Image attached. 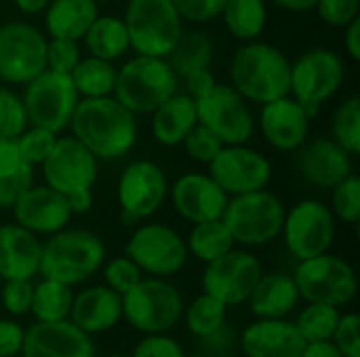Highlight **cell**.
Listing matches in <instances>:
<instances>
[{
  "label": "cell",
  "instance_id": "1",
  "mask_svg": "<svg viewBox=\"0 0 360 357\" xmlns=\"http://www.w3.org/2000/svg\"><path fill=\"white\" fill-rule=\"evenodd\" d=\"M72 137L78 139L97 160H120L137 143V116L114 95L80 99L70 120Z\"/></svg>",
  "mask_w": 360,
  "mask_h": 357
},
{
  "label": "cell",
  "instance_id": "2",
  "mask_svg": "<svg viewBox=\"0 0 360 357\" xmlns=\"http://www.w3.org/2000/svg\"><path fill=\"white\" fill-rule=\"evenodd\" d=\"M230 82L249 103H270L291 93V61L270 42H243L230 61Z\"/></svg>",
  "mask_w": 360,
  "mask_h": 357
},
{
  "label": "cell",
  "instance_id": "3",
  "mask_svg": "<svg viewBox=\"0 0 360 357\" xmlns=\"http://www.w3.org/2000/svg\"><path fill=\"white\" fill-rule=\"evenodd\" d=\"M105 263L103 240L89 229H68L49 236L42 244L38 276L78 286L93 278Z\"/></svg>",
  "mask_w": 360,
  "mask_h": 357
},
{
  "label": "cell",
  "instance_id": "4",
  "mask_svg": "<svg viewBox=\"0 0 360 357\" xmlns=\"http://www.w3.org/2000/svg\"><path fill=\"white\" fill-rule=\"evenodd\" d=\"M97 158L74 137H57L51 154L40 164L44 185L65 196L74 215L93 208V185L97 181Z\"/></svg>",
  "mask_w": 360,
  "mask_h": 357
},
{
  "label": "cell",
  "instance_id": "5",
  "mask_svg": "<svg viewBox=\"0 0 360 357\" xmlns=\"http://www.w3.org/2000/svg\"><path fill=\"white\" fill-rule=\"evenodd\" d=\"M177 90L179 76L167 57L135 55L118 67L114 97L135 116H150Z\"/></svg>",
  "mask_w": 360,
  "mask_h": 357
},
{
  "label": "cell",
  "instance_id": "6",
  "mask_svg": "<svg viewBox=\"0 0 360 357\" xmlns=\"http://www.w3.org/2000/svg\"><path fill=\"white\" fill-rule=\"evenodd\" d=\"M184 297L169 278L143 276L122 295V320L139 335L171 332L184 316Z\"/></svg>",
  "mask_w": 360,
  "mask_h": 357
},
{
  "label": "cell",
  "instance_id": "7",
  "mask_svg": "<svg viewBox=\"0 0 360 357\" xmlns=\"http://www.w3.org/2000/svg\"><path fill=\"white\" fill-rule=\"evenodd\" d=\"M285 213V202L266 187L240 196H230L221 221L230 229L234 244L257 248L274 242L281 236Z\"/></svg>",
  "mask_w": 360,
  "mask_h": 357
},
{
  "label": "cell",
  "instance_id": "8",
  "mask_svg": "<svg viewBox=\"0 0 360 357\" xmlns=\"http://www.w3.org/2000/svg\"><path fill=\"white\" fill-rule=\"evenodd\" d=\"M122 21L137 55L169 57L184 32V19L171 0H129Z\"/></svg>",
  "mask_w": 360,
  "mask_h": 357
},
{
  "label": "cell",
  "instance_id": "9",
  "mask_svg": "<svg viewBox=\"0 0 360 357\" xmlns=\"http://www.w3.org/2000/svg\"><path fill=\"white\" fill-rule=\"evenodd\" d=\"M291 276L302 301L306 303H323L344 309L359 295V276L354 267L346 259L331 252L297 261Z\"/></svg>",
  "mask_w": 360,
  "mask_h": 357
},
{
  "label": "cell",
  "instance_id": "10",
  "mask_svg": "<svg viewBox=\"0 0 360 357\" xmlns=\"http://www.w3.org/2000/svg\"><path fill=\"white\" fill-rule=\"evenodd\" d=\"M23 86L21 101L32 126L46 128L55 135L70 128V120L80 101L70 74L44 69Z\"/></svg>",
  "mask_w": 360,
  "mask_h": 357
},
{
  "label": "cell",
  "instance_id": "11",
  "mask_svg": "<svg viewBox=\"0 0 360 357\" xmlns=\"http://www.w3.org/2000/svg\"><path fill=\"white\" fill-rule=\"evenodd\" d=\"M346 63L331 48H310L291 63V97H295L314 118L344 84Z\"/></svg>",
  "mask_w": 360,
  "mask_h": 357
},
{
  "label": "cell",
  "instance_id": "12",
  "mask_svg": "<svg viewBox=\"0 0 360 357\" xmlns=\"http://www.w3.org/2000/svg\"><path fill=\"white\" fill-rule=\"evenodd\" d=\"M335 234L338 219L325 202L314 198L293 204V208L285 213L281 229L285 248L295 261L329 252L335 242Z\"/></svg>",
  "mask_w": 360,
  "mask_h": 357
},
{
  "label": "cell",
  "instance_id": "13",
  "mask_svg": "<svg viewBox=\"0 0 360 357\" xmlns=\"http://www.w3.org/2000/svg\"><path fill=\"white\" fill-rule=\"evenodd\" d=\"M124 255L143 276L173 278L188 263V246L179 231L165 223H141L129 238Z\"/></svg>",
  "mask_w": 360,
  "mask_h": 357
},
{
  "label": "cell",
  "instance_id": "14",
  "mask_svg": "<svg viewBox=\"0 0 360 357\" xmlns=\"http://www.w3.org/2000/svg\"><path fill=\"white\" fill-rule=\"evenodd\" d=\"M198 124L207 126L224 145H245L255 133L249 101L232 84H215L207 95L194 99Z\"/></svg>",
  "mask_w": 360,
  "mask_h": 357
},
{
  "label": "cell",
  "instance_id": "15",
  "mask_svg": "<svg viewBox=\"0 0 360 357\" xmlns=\"http://www.w3.org/2000/svg\"><path fill=\"white\" fill-rule=\"evenodd\" d=\"M46 36L32 23L0 25V82L27 84L46 69Z\"/></svg>",
  "mask_w": 360,
  "mask_h": 357
},
{
  "label": "cell",
  "instance_id": "16",
  "mask_svg": "<svg viewBox=\"0 0 360 357\" xmlns=\"http://www.w3.org/2000/svg\"><path fill=\"white\" fill-rule=\"evenodd\" d=\"M169 196V179L152 160L131 162L116 185V200L122 223H139L154 217Z\"/></svg>",
  "mask_w": 360,
  "mask_h": 357
},
{
  "label": "cell",
  "instance_id": "17",
  "mask_svg": "<svg viewBox=\"0 0 360 357\" xmlns=\"http://www.w3.org/2000/svg\"><path fill=\"white\" fill-rule=\"evenodd\" d=\"M262 274H264L262 261L253 252L234 246L224 257L205 263L200 284L205 295L215 297L226 307H236L247 303Z\"/></svg>",
  "mask_w": 360,
  "mask_h": 357
},
{
  "label": "cell",
  "instance_id": "18",
  "mask_svg": "<svg viewBox=\"0 0 360 357\" xmlns=\"http://www.w3.org/2000/svg\"><path fill=\"white\" fill-rule=\"evenodd\" d=\"M209 175L228 196L266 189L272 181V162L253 147L224 145L207 164Z\"/></svg>",
  "mask_w": 360,
  "mask_h": 357
},
{
  "label": "cell",
  "instance_id": "19",
  "mask_svg": "<svg viewBox=\"0 0 360 357\" xmlns=\"http://www.w3.org/2000/svg\"><path fill=\"white\" fill-rule=\"evenodd\" d=\"M17 225L40 236H53L70 225L74 213L59 191L49 185H30L11 206Z\"/></svg>",
  "mask_w": 360,
  "mask_h": 357
},
{
  "label": "cell",
  "instance_id": "20",
  "mask_svg": "<svg viewBox=\"0 0 360 357\" xmlns=\"http://www.w3.org/2000/svg\"><path fill=\"white\" fill-rule=\"evenodd\" d=\"M169 191L177 215L190 223L221 219L230 200L209 173H186Z\"/></svg>",
  "mask_w": 360,
  "mask_h": 357
},
{
  "label": "cell",
  "instance_id": "21",
  "mask_svg": "<svg viewBox=\"0 0 360 357\" xmlns=\"http://www.w3.org/2000/svg\"><path fill=\"white\" fill-rule=\"evenodd\" d=\"M21 357H97L93 337L74 322H36L25 330Z\"/></svg>",
  "mask_w": 360,
  "mask_h": 357
},
{
  "label": "cell",
  "instance_id": "22",
  "mask_svg": "<svg viewBox=\"0 0 360 357\" xmlns=\"http://www.w3.org/2000/svg\"><path fill=\"white\" fill-rule=\"evenodd\" d=\"M310 120L306 107L295 97L285 95L262 105L259 130L274 149L295 151L308 141Z\"/></svg>",
  "mask_w": 360,
  "mask_h": 357
},
{
  "label": "cell",
  "instance_id": "23",
  "mask_svg": "<svg viewBox=\"0 0 360 357\" xmlns=\"http://www.w3.org/2000/svg\"><path fill=\"white\" fill-rule=\"evenodd\" d=\"M295 151L297 173L306 183L319 189H331L354 173V156H350L333 139H312Z\"/></svg>",
  "mask_w": 360,
  "mask_h": 357
},
{
  "label": "cell",
  "instance_id": "24",
  "mask_svg": "<svg viewBox=\"0 0 360 357\" xmlns=\"http://www.w3.org/2000/svg\"><path fill=\"white\" fill-rule=\"evenodd\" d=\"M304 347L306 341L289 318L255 320L240 332L245 357H300Z\"/></svg>",
  "mask_w": 360,
  "mask_h": 357
},
{
  "label": "cell",
  "instance_id": "25",
  "mask_svg": "<svg viewBox=\"0 0 360 357\" xmlns=\"http://www.w3.org/2000/svg\"><path fill=\"white\" fill-rule=\"evenodd\" d=\"M70 322L86 335H103L122 322V297L105 284L89 286L74 295Z\"/></svg>",
  "mask_w": 360,
  "mask_h": 357
},
{
  "label": "cell",
  "instance_id": "26",
  "mask_svg": "<svg viewBox=\"0 0 360 357\" xmlns=\"http://www.w3.org/2000/svg\"><path fill=\"white\" fill-rule=\"evenodd\" d=\"M42 242L17 223L0 225V280H34L40 271Z\"/></svg>",
  "mask_w": 360,
  "mask_h": 357
},
{
  "label": "cell",
  "instance_id": "27",
  "mask_svg": "<svg viewBox=\"0 0 360 357\" xmlns=\"http://www.w3.org/2000/svg\"><path fill=\"white\" fill-rule=\"evenodd\" d=\"M300 301L302 297L291 274L264 271L253 286L247 305L255 320H281L289 318L297 309Z\"/></svg>",
  "mask_w": 360,
  "mask_h": 357
},
{
  "label": "cell",
  "instance_id": "28",
  "mask_svg": "<svg viewBox=\"0 0 360 357\" xmlns=\"http://www.w3.org/2000/svg\"><path fill=\"white\" fill-rule=\"evenodd\" d=\"M150 126L152 137L165 147H177L186 135L198 124L196 101L188 93H175L165 103H160L152 114Z\"/></svg>",
  "mask_w": 360,
  "mask_h": 357
},
{
  "label": "cell",
  "instance_id": "29",
  "mask_svg": "<svg viewBox=\"0 0 360 357\" xmlns=\"http://www.w3.org/2000/svg\"><path fill=\"white\" fill-rule=\"evenodd\" d=\"M97 15L95 0H51L44 8V27L51 38L82 40Z\"/></svg>",
  "mask_w": 360,
  "mask_h": 357
},
{
  "label": "cell",
  "instance_id": "30",
  "mask_svg": "<svg viewBox=\"0 0 360 357\" xmlns=\"http://www.w3.org/2000/svg\"><path fill=\"white\" fill-rule=\"evenodd\" d=\"M34 185V166L19 151L17 139H0V208H11Z\"/></svg>",
  "mask_w": 360,
  "mask_h": 357
},
{
  "label": "cell",
  "instance_id": "31",
  "mask_svg": "<svg viewBox=\"0 0 360 357\" xmlns=\"http://www.w3.org/2000/svg\"><path fill=\"white\" fill-rule=\"evenodd\" d=\"M82 40L89 55L105 61H116L131 48L124 21L114 15H97Z\"/></svg>",
  "mask_w": 360,
  "mask_h": 357
},
{
  "label": "cell",
  "instance_id": "32",
  "mask_svg": "<svg viewBox=\"0 0 360 357\" xmlns=\"http://www.w3.org/2000/svg\"><path fill=\"white\" fill-rule=\"evenodd\" d=\"M219 19L236 40H259L268 23V6L266 0H226Z\"/></svg>",
  "mask_w": 360,
  "mask_h": 357
},
{
  "label": "cell",
  "instance_id": "33",
  "mask_svg": "<svg viewBox=\"0 0 360 357\" xmlns=\"http://www.w3.org/2000/svg\"><path fill=\"white\" fill-rule=\"evenodd\" d=\"M116 76L118 67H114V61H105L93 55L80 57V61L70 74L80 99H99L114 95Z\"/></svg>",
  "mask_w": 360,
  "mask_h": 357
},
{
  "label": "cell",
  "instance_id": "34",
  "mask_svg": "<svg viewBox=\"0 0 360 357\" xmlns=\"http://www.w3.org/2000/svg\"><path fill=\"white\" fill-rule=\"evenodd\" d=\"M215 57V44L213 38L202 29H184L177 44L173 46L171 55L167 57L173 65L175 74L181 78L196 69L211 67Z\"/></svg>",
  "mask_w": 360,
  "mask_h": 357
},
{
  "label": "cell",
  "instance_id": "35",
  "mask_svg": "<svg viewBox=\"0 0 360 357\" xmlns=\"http://www.w3.org/2000/svg\"><path fill=\"white\" fill-rule=\"evenodd\" d=\"M186 246H188V255H192L202 263H211L224 257L226 252H230L236 244L226 223L221 219H213V221L192 223V229L186 238Z\"/></svg>",
  "mask_w": 360,
  "mask_h": 357
},
{
  "label": "cell",
  "instance_id": "36",
  "mask_svg": "<svg viewBox=\"0 0 360 357\" xmlns=\"http://www.w3.org/2000/svg\"><path fill=\"white\" fill-rule=\"evenodd\" d=\"M74 303V288L42 278L40 282H34V297H32V309L30 314L36 318V322H61L70 320Z\"/></svg>",
  "mask_w": 360,
  "mask_h": 357
},
{
  "label": "cell",
  "instance_id": "37",
  "mask_svg": "<svg viewBox=\"0 0 360 357\" xmlns=\"http://www.w3.org/2000/svg\"><path fill=\"white\" fill-rule=\"evenodd\" d=\"M181 320L186 322L190 335L200 341H209L219 330L226 328L228 307L211 295H198L188 307H184Z\"/></svg>",
  "mask_w": 360,
  "mask_h": 357
},
{
  "label": "cell",
  "instance_id": "38",
  "mask_svg": "<svg viewBox=\"0 0 360 357\" xmlns=\"http://www.w3.org/2000/svg\"><path fill=\"white\" fill-rule=\"evenodd\" d=\"M342 309L323 305V303H308L293 320L297 326L302 339L306 343H321V341H331L335 326L340 322Z\"/></svg>",
  "mask_w": 360,
  "mask_h": 357
},
{
  "label": "cell",
  "instance_id": "39",
  "mask_svg": "<svg viewBox=\"0 0 360 357\" xmlns=\"http://www.w3.org/2000/svg\"><path fill=\"white\" fill-rule=\"evenodd\" d=\"M331 139L340 143L350 156L360 154V99L348 97L331 118Z\"/></svg>",
  "mask_w": 360,
  "mask_h": 357
},
{
  "label": "cell",
  "instance_id": "40",
  "mask_svg": "<svg viewBox=\"0 0 360 357\" xmlns=\"http://www.w3.org/2000/svg\"><path fill=\"white\" fill-rule=\"evenodd\" d=\"M331 191V213L346 225H356L360 219V179L352 173L340 181Z\"/></svg>",
  "mask_w": 360,
  "mask_h": 357
},
{
  "label": "cell",
  "instance_id": "41",
  "mask_svg": "<svg viewBox=\"0 0 360 357\" xmlns=\"http://www.w3.org/2000/svg\"><path fill=\"white\" fill-rule=\"evenodd\" d=\"M30 126L23 101L17 93L0 86V139H17Z\"/></svg>",
  "mask_w": 360,
  "mask_h": 357
},
{
  "label": "cell",
  "instance_id": "42",
  "mask_svg": "<svg viewBox=\"0 0 360 357\" xmlns=\"http://www.w3.org/2000/svg\"><path fill=\"white\" fill-rule=\"evenodd\" d=\"M101 269H103V282H105V286L112 288L114 292H118L120 297L127 295L143 278L141 269L127 255H120V257H114V259L105 261Z\"/></svg>",
  "mask_w": 360,
  "mask_h": 357
},
{
  "label": "cell",
  "instance_id": "43",
  "mask_svg": "<svg viewBox=\"0 0 360 357\" xmlns=\"http://www.w3.org/2000/svg\"><path fill=\"white\" fill-rule=\"evenodd\" d=\"M55 141H57L55 133H51L46 128H40V126H32V124L17 137L19 151L23 154V158L32 166H40L46 160V156L51 154Z\"/></svg>",
  "mask_w": 360,
  "mask_h": 357
},
{
  "label": "cell",
  "instance_id": "44",
  "mask_svg": "<svg viewBox=\"0 0 360 357\" xmlns=\"http://www.w3.org/2000/svg\"><path fill=\"white\" fill-rule=\"evenodd\" d=\"M32 297H34V280H2L0 284V305L13 318L30 314Z\"/></svg>",
  "mask_w": 360,
  "mask_h": 357
},
{
  "label": "cell",
  "instance_id": "45",
  "mask_svg": "<svg viewBox=\"0 0 360 357\" xmlns=\"http://www.w3.org/2000/svg\"><path fill=\"white\" fill-rule=\"evenodd\" d=\"M181 145H184L188 158L194 160V162H198V164H209L217 156V151L224 147V143L207 126H202V124H196L186 135V139L181 141Z\"/></svg>",
  "mask_w": 360,
  "mask_h": 357
},
{
  "label": "cell",
  "instance_id": "46",
  "mask_svg": "<svg viewBox=\"0 0 360 357\" xmlns=\"http://www.w3.org/2000/svg\"><path fill=\"white\" fill-rule=\"evenodd\" d=\"M78 40L70 38H51L46 40V69L59 74H72L76 63L80 61Z\"/></svg>",
  "mask_w": 360,
  "mask_h": 357
},
{
  "label": "cell",
  "instance_id": "47",
  "mask_svg": "<svg viewBox=\"0 0 360 357\" xmlns=\"http://www.w3.org/2000/svg\"><path fill=\"white\" fill-rule=\"evenodd\" d=\"M129 357H186V351L177 339H173L169 332L158 335H141L137 345L133 347V353Z\"/></svg>",
  "mask_w": 360,
  "mask_h": 357
},
{
  "label": "cell",
  "instance_id": "48",
  "mask_svg": "<svg viewBox=\"0 0 360 357\" xmlns=\"http://www.w3.org/2000/svg\"><path fill=\"white\" fill-rule=\"evenodd\" d=\"M179 13V17L184 19V23H194V25H202V23H211L215 19H219L226 0H171Z\"/></svg>",
  "mask_w": 360,
  "mask_h": 357
},
{
  "label": "cell",
  "instance_id": "49",
  "mask_svg": "<svg viewBox=\"0 0 360 357\" xmlns=\"http://www.w3.org/2000/svg\"><path fill=\"white\" fill-rule=\"evenodd\" d=\"M331 343L344 357H360V318L359 314H342L331 337Z\"/></svg>",
  "mask_w": 360,
  "mask_h": 357
},
{
  "label": "cell",
  "instance_id": "50",
  "mask_svg": "<svg viewBox=\"0 0 360 357\" xmlns=\"http://www.w3.org/2000/svg\"><path fill=\"white\" fill-rule=\"evenodd\" d=\"M314 11L331 27H346L360 13V0H316Z\"/></svg>",
  "mask_w": 360,
  "mask_h": 357
},
{
  "label": "cell",
  "instance_id": "51",
  "mask_svg": "<svg viewBox=\"0 0 360 357\" xmlns=\"http://www.w3.org/2000/svg\"><path fill=\"white\" fill-rule=\"evenodd\" d=\"M25 328L15 320H0V357H17L23 349Z\"/></svg>",
  "mask_w": 360,
  "mask_h": 357
},
{
  "label": "cell",
  "instance_id": "52",
  "mask_svg": "<svg viewBox=\"0 0 360 357\" xmlns=\"http://www.w3.org/2000/svg\"><path fill=\"white\" fill-rule=\"evenodd\" d=\"M179 80H184V84H186V93H188L192 99H198V97L207 95V93L217 84V80H215V76H213V72H211L209 67H207V69L190 72V74L181 76Z\"/></svg>",
  "mask_w": 360,
  "mask_h": 357
},
{
  "label": "cell",
  "instance_id": "53",
  "mask_svg": "<svg viewBox=\"0 0 360 357\" xmlns=\"http://www.w3.org/2000/svg\"><path fill=\"white\" fill-rule=\"evenodd\" d=\"M344 48L352 61H360V19L356 17L344 27Z\"/></svg>",
  "mask_w": 360,
  "mask_h": 357
},
{
  "label": "cell",
  "instance_id": "54",
  "mask_svg": "<svg viewBox=\"0 0 360 357\" xmlns=\"http://www.w3.org/2000/svg\"><path fill=\"white\" fill-rule=\"evenodd\" d=\"M300 357H344V353L331 341H321V343H306Z\"/></svg>",
  "mask_w": 360,
  "mask_h": 357
},
{
  "label": "cell",
  "instance_id": "55",
  "mask_svg": "<svg viewBox=\"0 0 360 357\" xmlns=\"http://www.w3.org/2000/svg\"><path fill=\"white\" fill-rule=\"evenodd\" d=\"M266 2H272L291 13H306V11H312L316 4V0H266Z\"/></svg>",
  "mask_w": 360,
  "mask_h": 357
},
{
  "label": "cell",
  "instance_id": "56",
  "mask_svg": "<svg viewBox=\"0 0 360 357\" xmlns=\"http://www.w3.org/2000/svg\"><path fill=\"white\" fill-rule=\"evenodd\" d=\"M15 6L25 13V15H38V13H44V8L49 6L51 0H13Z\"/></svg>",
  "mask_w": 360,
  "mask_h": 357
},
{
  "label": "cell",
  "instance_id": "57",
  "mask_svg": "<svg viewBox=\"0 0 360 357\" xmlns=\"http://www.w3.org/2000/svg\"><path fill=\"white\" fill-rule=\"evenodd\" d=\"M97 4H105V2H114V0H95Z\"/></svg>",
  "mask_w": 360,
  "mask_h": 357
},
{
  "label": "cell",
  "instance_id": "58",
  "mask_svg": "<svg viewBox=\"0 0 360 357\" xmlns=\"http://www.w3.org/2000/svg\"><path fill=\"white\" fill-rule=\"evenodd\" d=\"M186 357H213V356H205V353H198V356H186Z\"/></svg>",
  "mask_w": 360,
  "mask_h": 357
},
{
  "label": "cell",
  "instance_id": "59",
  "mask_svg": "<svg viewBox=\"0 0 360 357\" xmlns=\"http://www.w3.org/2000/svg\"><path fill=\"white\" fill-rule=\"evenodd\" d=\"M105 357H127V356H105Z\"/></svg>",
  "mask_w": 360,
  "mask_h": 357
},
{
  "label": "cell",
  "instance_id": "60",
  "mask_svg": "<svg viewBox=\"0 0 360 357\" xmlns=\"http://www.w3.org/2000/svg\"><path fill=\"white\" fill-rule=\"evenodd\" d=\"M0 284H2V280H0Z\"/></svg>",
  "mask_w": 360,
  "mask_h": 357
}]
</instances>
